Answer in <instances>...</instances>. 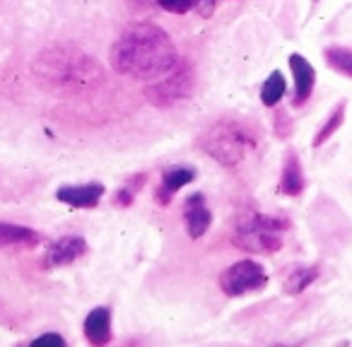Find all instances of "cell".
Listing matches in <instances>:
<instances>
[{
  "mask_svg": "<svg viewBox=\"0 0 352 347\" xmlns=\"http://www.w3.org/2000/svg\"><path fill=\"white\" fill-rule=\"evenodd\" d=\"M179 60V51L171 36L152 22H133L118 34L109 51V63L118 75L152 82L166 75Z\"/></svg>",
  "mask_w": 352,
  "mask_h": 347,
  "instance_id": "cell-1",
  "label": "cell"
},
{
  "mask_svg": "<svg viewBox=\"0 0 352 347\" xmlns=\"http://www.w3.org/2000/svg\"><path fill=\"white\" fill-rule=\"evenodd\" d=\"M34 75L46 89L63 94H78L102 82V68L85 51L68 44H54L34 60Z\"/></svg>",
  "mask_w": 352,
  "mask_h": 347,
  "instance_id": "cell-2",
  "label": "cell"
},
{
  "mask_svg": "<svg viewBox=\"0 0 352 347\" xmlns=\"http://www.w3.org/2000/svg\"><path fill=\"white\" fill-rule=\"evenodd\" d=\"M256 145H258V133L254 131V126L236 118H220L201 137L203 152L227 169L239 166Z\"/></svg>",
  "mask_w": 352,
  "mask_h": 347,
  "instance_id": "cell-3",
  "label": "cell"
},
{
  "mask_svg": "<svg viewBox=\"0 0 352 347\" xmlns=\"http://www.w3.org/2000/svg\"><path fill=\"white\" fill-rule=\"evenodd\" d=\"M287 230L289 222L285 217L241 212L232 230V244L249 254H275L283 246V234Z\"/></svg>",
  "mask_w": 352,
  "mask_h": 347,
  "instance_id": "cell-4",
  "label": "cell"
},
{
  "mask_svg": "<svg viewBox=\"0 0 352 347\" xmlns=\"http://www.w3.org/2000/svg\"><path fill=\"white\" fill-rule=\"evenodd\" d=\"M193 89H196V68L188 58H179L169 73L147 85L145 97L155 107L169 109L186 102L193 94Z\"/></svg>",
  "mask_w": 352,
  "mask_h": 347,
  "instance_id": "cell-5",
  "label": "cell"
},
{
  "mask_svg": "<svg viewBox=\"0 0 352 347\" xmlns=\"http://www.w3.org/2000/svg\"><path fill=\"white\" fill-rule=\"evenodd\" d=\"M268 284L263 265L256 260H239L232 263L225 273L220 275V289L227 297H244L249 292H261Z\"/></svg>",
  "mask_w": 352,
  "mask_h": 347,
  "instance_id": "cell-6",
  "label": "cell"
},
{
  "mask_svg": "<svg viewBox=\"0 0 352 347\" xmlns=\"http://www.w3.org/2000/svg\"><path fill=\"white\" fill-rule=\"evenodd\" d=\"M289 70H292V82H294L292 107L302 109L309 102V97L314 94V87H316V70H314V65L302 54L289 56Z\"/></svg>",
  "mask_w": 352,
  "mask_h": 347,
  "instance_id": "cell-7",
  "label": "cell"
},
{
  "mask_svg": "<svg viewBox=\"0 0 352 347\" xmlns=\"http://www.w3.org/2000/svg\"><path fill=\"white\" fill-rule=\"evenodd\" d=\"M87 254V241L78 234H68V236H60L56 239L54 244L49 246L46 251V268H60V265H70L75 263L78 258Z\"/></svg>",
  "mask_w": 352,
  "mask_h": 347,
  "instance_id": "cell-8",
  "label": "cell"
},
{
  "mask_svg": "<svg viewBox=\"0 0 352 347\" xmlns=\"http://www.w3.org/2000/svg\"><path fill=\"white\" fill-rule=\"evenodd\" d=\"M193 181H196V169L193 166H169V169L162 171V181L155 191V201L162 208H166L174 201L176 193Z\"/></svg>",
  "mask_w": 352,
  "mask_h": 347,
  "instance_id": "cell-9",
  "label": "cell"
},
{
  "mask_svg": "<svg viewBox=\"0 0 352 347\" xmlns=\"http://www.w3.org/2000/svg\"><path fill=\"white\" fill-rule=\"evenodd\" d=\"M184 222H186V232L191 239H201L208 234L212 225V212L208 210L203 193H193L184 201Z\"/></svg>",
  "mask_w": 352,
  "mask_h": 347,
  "instance_id": "cell-10",
  "label": "cell"
},
{
  "mask_svg": "<svg viewBox=\"0 0 352 347\" xmlns=\"http://www.w3.org/2000/svg\"><path fill=\"white\" fill-rule=\"evenodd\" d=\"M104 193H107V188H104L102 183L92 181V183H78V186H60L58 191H56V198L70 208L92 210V208L99 205Z\"/></svg>",
  "mask_w": 352,
  "mask_h": 347,
  "instance_id": "cell-11",
  "label": "cell"
},
{
  "mask_svg": "<svg viewBox=\"0 0 352 347\" xmlns=\"http://www.w3.org/2000/svg\"><path fill=\"white\" fill-rule=\"evenodd\" d=\"M85 337L89 345L107 347L111 342V309L97 306L85 318Z\"/></svg>",
  "mask_w": 352,
  "mask_h": 347,
  "instance_id": "cell-12",
  "label": "cell"
},
{
  "mask_svg": "<svg viewBox=\"0 0 352 347\" xmlns=\"http://www.w3.org/2000/svg\"><path fill=\"white\" fill-rule=\"evenodd\" d=\"M307 186V179H304V166L302 159L294 150L285 152L283 159V177H280V193L285 196H299Z\"/></svg>",
  "mask_w": 352,
  "mask_h": 347,
  "instance_id": "cell-13",
  "label": "cell"
},
{
  "mask_svg": "<svg viewBox=\"0 0 352 347\" xmlns=\"http://www.w3.org/2000/svg\"><path fill=\"white\" fill-rule=\"evenodd\" d=\"M41 244V234L32 227L0 222V249H32Z\"/></svg>",
  "mask_w": 352,
  "mask_h": 347,
  "instance_id": "cell-14",
  "label": "cell"
},
{
  "mask_svg": "<svg viewBox=\"0 0 352 347\" xmlns=\"http://www.w3.org/2000/svg\"><path fill=\"white\" fill-rule=\"evenodd\" d=\"M345 109H347V102H338L336 107H333V111L328 113V118L323 121V126L316 131V135H314L311 145L314 147H321L326 145L328 140H331L333 135L338 133V128L342 126V121H345Z\"/></svg>",
  "mask_w": 352,
  "mask_h": 347,
  "instance_id": "cell-15",
  "label": "cell"
},
{
  "mask_svg": "<svg viewBox=\"0 0 352 347\" xmlns=\"http://www.w3.org/2000/svg\"><path fill=\"white\" fill-rule=\"evenodd\" d=\"M285 92H287V80L283 78L280 70H273V73L268 75V80L263 82V87H261V102H263V107L275 109V107H280Z\"/></svg>",
  "mask_w": 352,
  "mask_h": 347,
  "instance_id": "cell-16",
  "label": "cell"
},
{
  "mask_svg": "<svg viewBox=\"0 0 352 347\" xmlns=\"http://www.w3.org/2000/svg\"><path fill=\"white\" fill-rule=\"evenodd\" d=\"M318 278V265H299L292 268L285 278V292L287 294H299Z\"/></svg>",
  "mask_w": 352,
  "mask_h": 347,
  "instance_id": "cell-17",
  "label": "cell"
},
{
  "mask_svg": "<svg viewBox=\"0 0 352 347\" xmlns=\"http://www.w3.org/2000/svg\"><path fill=\"white\" fill-rule=\"evenodd\" d=\"M323 60L331 70L352 78V49L347 46H326L323 49Z\"/></svg>",
  "mask_w": 352,
  "mask_h": 347,
  "instance_id": "cell-18",
  "label": "cell"
},
{
  "mask_svg": "<svg viewBox=\"0 0 352 347\" xmlns=\"http://www.w3.org/2000/svg\"><path fill=\"white\" fill-rule=\"evenodd\" d=\"M145 181H147V174H135V177L128 179V181L116 191V196H113V205L131 208L133 201H135V193L145 186Z\"/></svg>",
  "mask_w": 352,
  "mask_h": 347,
  "instance_id": "cell-19",
  "label": "cell"
},
{
  "mask_svg": "<svg viewBox=\"0 0 352 347\" xmlns=\"http://www.w3.org/2000/svg\"><path fill=\"white\" fill-rule=\"evenodd\" d=\"M292 116H289L287 111H285L283 107H275V116H273V131H275V137H280V140H287L289 135H292Z\"/></svg>",
  "mask_w": 352,
  "mask_h": 347,
  "instance_id": "cell-20",
  "label": "cell"
},
{
  "mask_svg": "<svg viewBox=\"0 0 352 347\" xmlns=\"http://www.w3.org/2000/svg\"><path fill=\"white\" fill-rule=\"evenodd\" d=\"M155 5L164 12H171V15H186L193 10L196 0H155Z\"/></svg>",
  "mask_w": 352,
  "mask_h": 347,
  "instance_id": "cell-21",
  "label": "cell"
},
{
  "mask_svg": "<svg viewBox=\"0 0 352 347\" xmlns=\"http://www.w3.org/2000/svg\"><path fill=\"white\" fill-rule=\"evenodd\" d=\"M27 347H68V342L58 333H44V335L34 337Z\"/></svg>",
  "mask_w": 352,
  "mask_h": 347,
  "instance_id": "cell-22",
  "label": "cell"
},
{
  "mask_svg": "<svg viewBox=\"0 0 352 347\" xmlns=\"http://www.w3.org/2000/svg\"><path fill=\"white\" fill-rule=\"evenodd\" d=\"M215 8H217V0H196L193 10H196L203 20H210V17L215 15Z\"/></svg>",
  "mask_w": 352,
  "mask_h": 347,
  "instance_id": "cell-23",
  "label": "cell"
},
{
  "mask_svg": "<svg viewBox=\"0 0 352 347\" xmlns=\"http://www.w3.org/2000/svg\"><path fill=\"white\" fill-rule=\"evenodd\" d=\"M128 5L133 8V10H152V8H157L155 5V0H126Z\"/></svg>",
  "mask_w": 352,
  "mask_h": 347,
  "instance_id": "cell-24",
  "label": "cell"
}]
</instances>
